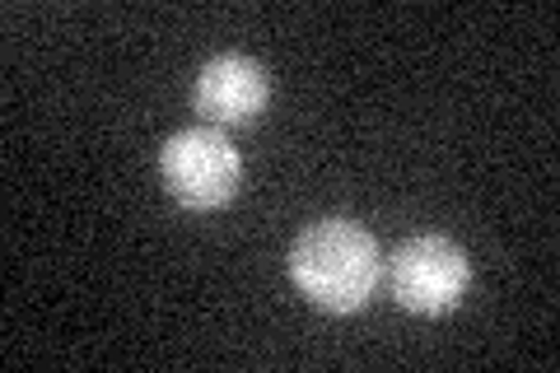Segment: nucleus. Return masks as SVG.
<instances>
[{"label": "nucleus", "mask_w": 560, "mask_h": 373, "mask_svg": "<svg viewBox=\"0 0 560 373\" xmlns=\"http://www.w3.org/2000/svg\"><path fill=\"white\" fill-rule=\"evenodd\" d=\"M378 243L355 220H313L290 247V280L323 313H360L378 290Z\"/></svg>", "instance_id": "obj_1"}, {"label": "nucleus", "mask_w": 560, "mask_h": 373, "mask_svg": "<svg viewBox=\"0 0 560 373\" xmlns=\"http://www.w3.org/2000/svg\"><path fill=\"white\" fill-rule=\"evenodd\" d=\"M160 173L168 197L187 210H220L234 201V191L243 183V159L234 150V140L220 127H187L173 131L160 150Z\"/></svg>", "instance_id": "obj_2"}, {"label": "nucleus", "mask_w": 560, "mask_h": 373, "mask_svg": "<svg viewBox=\"0 0 560 373\" xmlns=\"http://www.w3.org/2000/svg\"><path fill=\"white\" fill-rule=\"evenodd\" d=\"M271 98V80L261 61L243 57V51H220L210 57L197 75V89H191V103L206 117V127H248V121L261 117Z\"/></svg>", "instance_id": "obj_4"}, {"label": "nucleus", "mask_w": 560, "mask_h": 373, "mask_svg": "<svg viewBox=\"0 0 560 373\" xmlns=\"http://www.w3.org/2000/svg\"><path fill=\"white\" fill-rule=\"evenodd\" d=\"M471 285V257L444 234H416L393 253V299L416 317L458 308Z\"/></svg>", "instance_id": "obj_3"}]
</instances>
